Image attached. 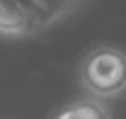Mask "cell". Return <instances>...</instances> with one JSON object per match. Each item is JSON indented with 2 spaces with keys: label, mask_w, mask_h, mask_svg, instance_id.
<instances>
[{
  "label": "cell",
  "mask_w": 126,
  "mask_h": 119,
  "mask_svg": "<svg viewBox=\"0 0 126 119\" xmlns=\"http://www.w3.org/2000/svg\"><path fill=\"white\" fill-rule=\"evenodd\" d=\"M46 12L36 5V0H0V34L24 37L46 27Z\"/></svg>",
  "instance_id": "7a4b0ae2"
},
{
  "label": "cell",
  "mask_w": 126,
  "mask_h": 119,
  "mask_svg": "<svg viewBox=\"0 0 126 119\" xmlns=\"http://www.w3.org/2000/svg\"><path fill=\"white\" fill-rule=\"evenodd\" d=\"M58 119H109L107 109L94 100H82V102L70 104L68 109H63Z\"/></svg>",
  "instance_id": "3957f363"
},
{
  "label": "cell",
  "mask_w": 126,
  "mask_h": 119,
  "mask_svg": "<svg viewBox=\"0 0 126 119\" xmlns=\"http://www.w3.org/2000/svg\"><path fill=\"white\" fill-rule=\"evenodd\" d=\"M82 78L94 95H116L126 88V56L116 49H97L85 59Z\"/></svg>",
  "instance_id": "6da1fadb"
}]
</instances>
